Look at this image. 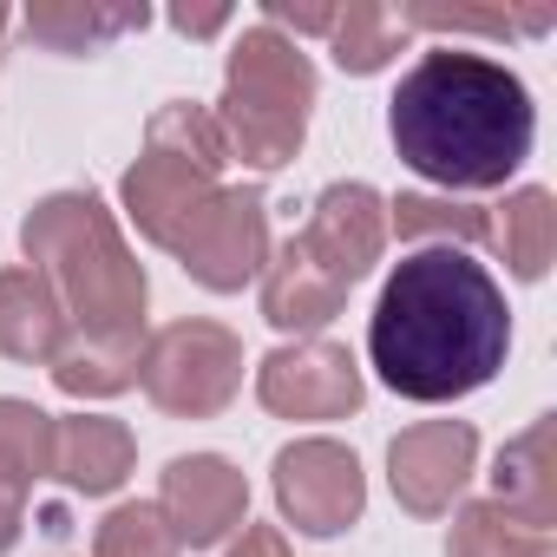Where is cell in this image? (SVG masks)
<instances>
[{
	"mask_svg": "<svg viewBox=\"0 0 557 557\" xmlns=\"http://www.w3.org/2000/svg\"><path fill=\"white\" fill-rule=\"evenodd\" d=\"M505 348H511L505 289L466 249H446V243L420 249L381 283L368 355L394 394L426 407L479 394L505 368Z\"/></svg>",
	"mask_w": 557,
	"mask_h": 557,
	"instance_id": "cell-1",
	"label": "cell"
},
{
	"mask_svg": "<svg viewBox=\"0 0 557 557\" xmlns=\"http://www.w3.org/2000/svg\"><path fill=\"white\" fill-rule=\"evenodd\" d=\"M387 138L420 177L446 190H492L531 158L537 112L505 60L433 47L387 99Z\"/></svg>",
	"mask_w": 557,
	"mask_h": 557,
	"instance_id": "cell-2",
	"label": "cell"
},
{
	"mask_svg": "<svg viewBox=\"0 0 557 557\" xmlns=\"http://www.w3.org/2000/svg\"><path fill=\"white\" fill-rule=\"evenodd\" d=\"M27 262L53 283L79 342H145V269L92 190H53L21 223Z\"/></svg>",
	"mask_w": 557,
	"mask_h": 557,
	"instance_id": "cell-3",
	"label": "cell"
},
{
	"mask_svg": "<svg viewBox=\"0 0 557 557\" xmlns=\"http://www.w3.org/2000/svg\"><path fill=\"white\" fill-rule=\"evenodd\" d=\"M309 106H315L309 53L275 27H243L223 66V106L210 112L230 158H243L249 171H283L309 138Z\"/></svg>",
	"mask_w": 557,
	"mask_h": 557,
	"instance_id": "cell-4",
	"label": "cell"
},
{
	"mask_svg": "<svg viewBox=\"0 0 557 557\" xmlns=\"http://www.w3.org/2000/svg\"><path fill=\"white\" fill-rule=\"evenodd\" d=\"M223 164H230V145H223V132H216V119L203 106H190V99L158 106L151 125H145V151L119 184L132 223L158 249H177L190 236V223L216 203Z\"/></svg>",
	"mask_w": 557,
	"mask_h": 557,
	"instance_id": "cell-5",
	"label": "cell"
},
{
	"mask_svg": "<svg viewBox=\"0 0 557 557\" xmlns=\"http://www.w3.org/2000/svg\"><path fill=\"white\" fill-rule=\"evenodd\" d=\"M138 387L171 420H210L243 387V342L223 322H171L138 348Z\"/></svg>",
	"mask_w": 557,
	"mask_h": 557,
	"instance_id": "cell-6",
	"label": "cell"
},
{
	"mask_svg": "<svg viewBox=\"0 0 557 557\" xmlns=\"http://www.w3.org/2000/svg\"><path fill=\"white\" fill-rule=\"evenodd\" d=\"M275 505L302 537H335L361 518L368 479L342 440H296L275 453Z\"/></svg>",
	"mask_w": 557,
	"mask_h": 557,
	"instance_id": "cell-7",
	"label": "cell"
},
{
	"mask_svg": "<svg viewBox=\"0 0 557 557\" xmlns=\"http://www.w3.org/2000/svg\"><path fill=\"white\" fill-rule=\"evenodd\" d=\"M171 256L216 296H236L243 283H256L269 269V203H262V190L223 184L216 203L190 223V236Z\"/></svg>",
	"mask_w": 557,
	"mask_h": 557,
	"instance_id": "cell-8",
	"label": "cell"
},
{
	"mask_svg": "<svg viewBox=\"0 0 557 557\" xmlns=\"http://www.w3.org/2000/svg\"><path fill=\"white\" fill-rule=\"evenodd\" d=\"M289 249L322 275V283H335L348 296L361 275L381 262V249H387V203L368 184H329L315 197L302 236H289Z\"/></svg>",
	"mask_w": 557,
	"mask_h": 557,
	"instance_id": "cell-9",
	"label": "cell"
},
{
	"mask_svg": "<svg viewBox=\"0 0 557 557\" xmlns=\"http://www.w3.org/2000/svg\"><path fill=\"white\" fill-rule=\"evenodd\" d=\"M256 394L269 413L283 420H348L361 407V361L342 348V342H296V348H275L262 368H256Z\"/></svg>",
	"mask_w": 557,
	"mask_h": 557,
	"instance_id": "cell-10",
	"label": "cell"
},
{
	"mask_svg": "<svg viewBox=\"0 0 557 557\" xmlns=\"http://www.w3.org/2000/svg\"><path fill=\"white\" fill-rule=\"evenodd\" d=\"M472 459H479V433H472L466 420H420V426H407V433L387 446L394 498H400L413 518H440V511H453V498L466 492Z\"/></svg>",
	"mask_w": 557,
	"mask_h": 557,
	"instance_id": "cell-11",
	"label": "cell"
},
{
	"mask_svg": "<svg viewBox=\"0 0 557 557\" xmlns=\"http://www.w3.org/2000/svg\"><path fill=\"white\" fill-rule=\"evenodd\" d=\"M158 511H164V524H171L177 544L210 550V544H223V537L249 518V485H243V472H236L230 459L190 453V459H171V466H164Z\"/></svg>",
	"mask_w": 557,
	"mask_h": 557,
	"instance_id": "cell-12",
	"label": "cell"
},
{
	"mask_svg": "<svg viewBox=\"0 0 557 557\" xmlns=\"http://www.w3.org/2000/svg\"><path fill=\"white\" fill-rule=\"evenodd\" d=\"M73 342V322L53 296V283L34 269V262H14L0 269V355L8 361H34V368H53L60 348Z\"/></svg>",
	"mask_w": 557,
	"mask_h": 557,
	"instance_id": "cell-13",
	"label": "cell"
},
{
	"mask_svg": "<svg viewBox=\"0 0 557 557\" xmlns=\"http://www.w3.org/2000/svg\"><path fill=\"white\" fill-rule=\"evenodd\" d=\"M492 505L511 511L531 531L557 524V420H531L518 440H505L498 466H492Z\"/></svg>",
	"mask_w": 557,
	"mask_h": 557,
	"instance_id": "cell-14",
	"label": "cell"
},
{
	"mask_svg": "<svg viewBox=\"0 0 557 557\" xmlns=\"http://www.w3.org/2000/svg\"><path fill=\"white\" fill-rule=\"evenodd\" d=\"M132 459H138V440L119 420H106V413H79V420L53 426V472L73 492H86V498L119 492L125 472H132Z\"/></svg>",
	"mask_w": 557,
	"mask_h": 557,
	"instance_id": "cell-15",
	"label": "cell"
},
{
	"mask_svg": "<svg viewBox=\"0 0 557 557\" xmlns=\"http://www.w3.org/2000/svg\"><path fill=\"white\" fill-rule=\"evenodd\" d=\"M342 289L335 283H322V275L283 243V256H269V269H262V322L269 329H283V335H315L322 322H335L342 315Z\"/></svg>",
	"mask_w": 557,
	"mask_h": 557,
	"instance_id": "cell-16",
	"label": "cell"
},
{
	"mask_svg": "<svg viewBox=\"0 0 557 557\" xmlns=\"http://www.w3.org/2000/svg\"><path fill=\"white\" fill-rule=\"evenodd\" d=\"M151 14L145 8H106V0H40L27 8V34L53 53H99L119 34H138Z\"/></svg>",
	"mask_w": 557,
	"mask_h": 557,
	"instance_id": "cell-17",
	"label": "cell"
},
{
	"mask_svg": "<svg viewBox=\"0 0 557 557\" xmlns=\"http://www.w3.org/2000/svg\"><path fill=\"white\" fill-rule=\"evenodd\" d=\"M492 243L505 249L518 283H537V275L550 269V249H557V197L537 190V184L511 190L505 210H498V223H492Z\"/></svg>",
	"mask_w": 557,
	"mask_h": 557,
	"instance_id": "cell-18",
	"label": "cell"
},
{
	"mask_svg": "<svg viewBox=\"0 0 557 557\" xmlns=\"http://www.w3.org/2000/svg\"><path fill=\"white\" fill-rule=\"evenodd\" d=\"M47 472H53V413H40L34 400H0V485L27 498Z\"/></svg>",
	"mask_w": 557,
	"mask_h": 557,
	"instance_id": "cell-19",
	"label": "cell"
},
{
	"mask_svg": "<svg viewBox=\"0 0 557 557\" xmlns=\"http://www.w3.org/2000/svg\"><path fill=\"white\" fill-rule=\"evenodd\" d=\"M138 348L145 342H79L73 335L60 348V361H53V381L73 400H112V394H125L138 381Z\"/></svg>",
	"mask_w": 557,
	"mask_h": 557,
	"instance_id": "cell-20",
	"label": "cell"
},
{
	"mask_svg": "<svg viewBox=\"0 0 557 557\" xmlns=\"http://www.w3.org/2000/svg\"><path fill=\"white\" fill-rule=\"evenodd\" d=\"M446 557H550V531H531L511 511H498L492 498H472L453 511Z\"/></svg>",
	"mask_w": 557,
	"mask_h": 557,
	"instance_id": "cell-21",
	"label": "cell"
},
{
	"mask_svg": "<svg viewBox=\"0 0 557 557\" xmlns=\"http://www.w3.org/2000/svg\"><path fill=\"white\" fill-rule=\"evenodd\" d=\"M407 27L394 8L381 0H355V8H335V27H329V53L342 73H381L394 53H400Z\"/></svg>",
	"mask_w": 557,
	"mask_h": 557,
	"instance_id": "cell-22",
	"label": "cell"
},
{
	"mask_svg": "<svg viewBox=\"0 0 557 557\" xmlns=\"http://www.w3.org/2000/svg\"><path fill=\"white\" fill-rule=\"evenodd\" d=\"M387 223L400 236H446V249H472L492 243V216L479 203H453V197H394Z\"/></svg>",
	"mask_w": 557,
	"mask_h": 557,
	"instance_id": "cell-23",
	"label": "cell"
},
{
	"mask_svg": "<svg viewBox=\"0 0 557 557\" xmlns=\"http://www.w3.org/2000/svg\"><path fill=\"white\" fill-rule=\"evenodd\" d=\"M177 550L184 544L171 537L158 505H119V511H106V524L92 537V557H177Z\"/></svg>",
	"mask_w": 557,
	"mask_h": 557,
	"instance_id": "cell-24",
	"label": "cell"
},
{
	"mask_svg": "<svg viewBox=\"0 0 557 557\" xmlns=\"http://www.w3.org/2000/svg\"><path fill=\"white\" fill-rule=\"evenodd\" d=\"M400 27L413 34V27H426V34H485V40H505L511 27H524V34H544L550 27V8H537V14H466V8H400Z\"/></svg>",
	"mask_w": 557,
	"mask_h": 557,
	"instance_id": "cell-25",
	"label": "cell"
},
{
	"mask_svg": "<svg viewBox=\"0 0 557 557\" xmlns=\"http://www.w3.org/2000/svg\"><path fill=\"white\" fill-rule=\"evenodd\" d=\"M171 27H177L184 40H210V34L230 27V8H171Z\"/></svg>",
	"mask_w": 557,
	"mask_h": 557,
	"instance_id": "cell-26",
	"label": "cell"
},
{
	"mask_svg": "<svg viewBox=\"0 0 557 557\" xmlns=\"http://www.w3.org/2000/svg\"><path fill=\"white\" fill-rule=\"evenodd\" d=\"M230 557H289V537L275 531V524H243V537H236Z\"/></svg>",
	"mask_w": 557,
	"mask_h": 557,
	"instance_id": "cell-27",
	"label": "cell"
},
{
	"mask_svg": "<svg viewBox=\"0 0 557 557\" xmlns=\"http://www.w3.org/2000/svg\"><path fill=\"white\" fill-rule=\"evenodd\" d=\"M21 518H27V498L0 485V557H8V550L21 544Z\"/></svg>",
	"mask_w": 557,
	"mask_h": 557,
	"instance_id": "cell-28",
	"label": "cell"
}]
</instances>
